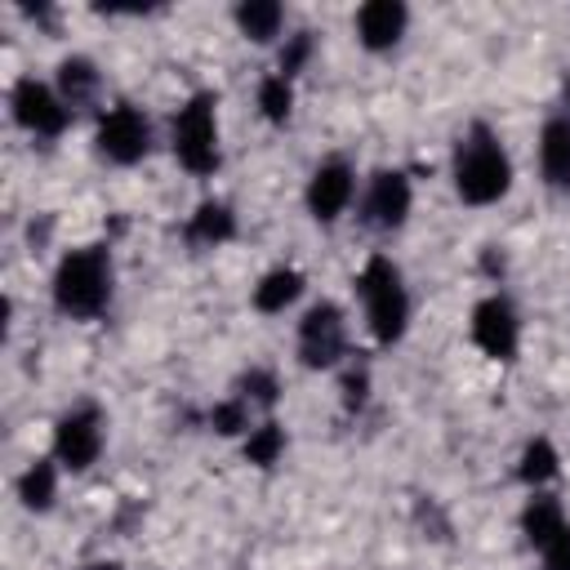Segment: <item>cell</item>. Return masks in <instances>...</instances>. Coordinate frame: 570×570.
<instances>
[{
  "instance_id": "6da1fadb",
  "label": "cell",
  "mask_w": 570,
  "mask_h": 570,
  "mask_svg": "<svg viewBox=\"0 0 570 570\" xmlns=\"http://www.w3.org/2000/svg\"><path fill=\"white\" fill-rule=\"evenodd\" d=\"M450 178L463 205H494L512 191V156L490 125H468L454 147Z\"/></svg>"
},
{
  "instance_id": "7a4b0ae2",
  "label": "cell",
  "mask_w": 570,
  "mask_h": 570,
  "mask_svg": "<svg viewBox=\"0 0 570 570\" xmlns=\"http://www.w3.org/2000/svg\"><path fill=\"white\" fill-rule=\"evenodd\" d=\"M111 254L107 245L67 249L53 267V307L71 321H94L111 307Z\"/></svg>"
},
{
  "instance_id": "3957f363",
  "label": "cell",
  "mask_w": 570,
  "mask_h": 570,
  "mask_svg": "<svg viewBox=\"0 0 570 570\" xmlns=\"http://www.w3.org/2000/svg\"><path fill=\"white\" fill-rule=\"evenodd\" d=\"M356 294H361V307H365V325L374 334V343L392 347L405 338L410 330V289H405V276L392 258L374 254L361 272H356Z\"/></svg>"
},
{
  "instance_id": "277c9868",
  "label": "cell",
  "mask_w": 570,
  "mask_h": 570,
  "mask_svg": "<svg viewBox=\"0 0 570 570\" xmlns=\"http://www.w3.org/2000/svg\"><path fill=\"white\" fill-rule=\"evenodd\" d=\"M174 156L187 174L209 178L223 160L218 147V98L214 94H191L178 116H174Z\"/></svg>"
},
{
  "instance_id": "5b68a950",
  "label": "cell",
  "mask_w": 570,
  "mask_h": 570,
  "mask_svg": "<svg viewBox=\"0 0 570 570\" xmlns=\"http://www.w3.org/2000/svg\"><path fill=\"white\" fill-rule=\"evenodd\" d=\"M94 147L102 160L111 165H138L147 151H151V125L138 107L129 102H116L98 116V129H94Z\"/></svg>"
},
{
  "instance_id": "8992f818",
  "label": "cell",
  "mask_w": 570,
  "mask_h": 570,
  "mask_svg": "<svg viewBox=\"0 0 570 570\" xmlns=\"http://www.w3.org/2000/svg\"><path fill=\"white\" fill-rule=\"evenodd\" d=\"M347 352V321H343V307L321 298L303 312L298 321V361L307 370H330L338 365V356Z\"/></svg>"
},
{
  "instance_id": "52a82bcc",
  "label": "cell",
  "mask_w": 570,
  "mask_h": 570,
  "mask_svg": "<svg viewBox=\"0 0 570 570\" xmlns=\"http://www.w3.org/2000/svg\"><path fill=\"white\" fill-rule=\"evenodd\" d=\"M102 441H107V432H102V414L94 405H76L53 423V459L67 472L94 468L102 454Z\"/></svg>"
},
{
  "instance_id": "ba28073f",
  "label": "cell",
  "mask_w": 570,
  "mask_h": 570,
  "mask_svg": "<svg viewBox=\"0 0 570 570\" xmlns=\"http://www.w3.org/2000/svg\"><path fill=\"white\" fill-rule=\"evenodd\" d=\"M9 107H13V120H18L27 134H36V138H58V134L67 129V120H71V107L62 102V94H58L53 85L36 80V76H22V80L13 85Z\"/></svg>"
},
{
  "instance_id": "9c48e42d",
  "label": "cell",
  "mask_w": 570,
  "mask_h": 570,
  "mask_svg": "<svg viewBox=\"0 0 570 570\" xmlns=\"http://www.w3.org/2000/svg\"><path fill=\"white\" fill-rule=\"evenodd\" d=\"M472 343L490 356V361H512L517 343H521V321L517 307L503 294H490L472 307Z\"/></svg>"
},
{
  "instance_id": "30bf717a",
  "label": "cell",
  "mask_w": 570,
  "mask_h": 570,
  "mask_svg": "<svg viewBox=\"0 0 570 570\" xmlns=\"http://www.w3.org/2000/svg\"><path fill=\"white\" fill-rule=\"evenodd\" d=\"M410 205H414V191H410V178L401 169H379L365 187V200H361V218L379 232H396L405 218H410Z\"/></svg>"
},
{
  "instance_id": "8fae6325",
  "label": "cell",
  "mask_w": 570,
  "mask_h": 570,
  "mask_svg": "<svg viewBox=\"0 0 570 570\" xmlns=\"http://www.w3.org/2000/svg\"><path fill=\"white\" fill-rule=\"evenodd\" d=\"M352 196H356V174L343 160H325V165L312 169V178H307V214L316 223H334L338 214H347Z\"/></svg>"
},
{
  "instance_id": "7c38bea8",
  "label": "cell",
  "mask_w": 570,
  "mask_h": 570,
  "mask_svg": "<svg viewBox=\"0 0 570 570\" xmlns=\"http://www.w3.org/2000/svg\"><path fill=\"white\" fill-rule=\"evenodd\" d=\"M405 27H410V9H405L401 0H365V4L356 9V36H361V45L374 49V53L401 45Z\"/></svg>"
},
{
  "instance_id": "4fadbf2b",
  "label": "cell",
  "mask_w": 570,
  "mask_h": 570,
  "mask_svg": "<svg viewBox=\"0 0 570 570\" xmlns=\"http://www.w3.org/2000/svg\"><path fill=\"white\" fill-rule=\"evenodd\" d=\"M539 169L548 187L570 191V116H552L539 129Z\"/></svg>"
},
{
  "instance_id": "5bb4252c",
  "label": "cell",
  "mask_w": 570,
  "mask_h": 570,
  "mask_svg": "<svg viewBox=\"0 0 570 570\" xmlns=\"http://www.w3.org/2000/svg\"><path fill=\"white\" fill-rule=\"evenodd\" d=\"M298 294H303V272H298V267H272V272H263L258 285H254V307H258L263 316H281L285 307L298 303Z\"/></svg>"
},
{
  "instance_id": "9a60e30c",
  "label": "cell",
  "mask_w": 570,
  "mask_h": 570,
  "mask_svg": "<svg viewBox=\"0 0 570 570\" xmlns=\"http://www.w3.org/2000/svg\"><path fill=\"white\" fill-rule=\"evenodd\" d=\"M232 236H236V214L223 200H200L196 214L187 218V240L191 245L214 249V245H227Z\"/></svg>"
},
{
  "instance_id": "2e32d148",
  "label": "cell",
  "mask_w": 570,
  "mask_h": 570,
  "mask_svg": "<svg viewBox=\"0 0 570 570\" xmlns=\"http://www.w3.org/2000/svg\"><path fill=\"white\" fill-rule=\"evenodd\" d=\"M561 525H570V521H566V512H561V499H557V494L534 490V494H530V503L521 508V530H525L530 548H543Z\"/></svg>"
},
{
  "instance_id": "e0dca14e",
  "label": "cell",
  "mask_w": 570,
  "mask_h": 570,
  "mask_svg": "<svg viewBox=\"0 0 570 570\" xmlns=\"http://www.w3.org/2000/svg\"><path fill=\"white\" fill-rule=\"evenodd\" d=\"M18 499L27 512H49L58 499V459H36L22 476H18Z\"/></svg>"
},
{
  "instance_id": "ac0fdd59",
  "label": "cell",
  "mask_w": 570,
  "mask_h": 570,
  "mask_svg": "<svg viewBox=\"0 0 570 570\" xmlns=\"http://www.w3.org/2000/svg\"><path fill=\"white\" fill-rule=\"evenodd\" d=\"M236 27H240L245 40L267 45V40L281 36V27H285V9H281L276 0H245V4H236Z\"/></svg>"
},
{
  "instance_id": "d6986e66",
  "label": "cell",
  "mask_w": 570,
  "mask_h": 570,
  "mask_svg": "<svg viewBox=\"0 0 570 570\" xmlns=\"http://www.w3.org/2000/svg\"><path fill=\"white\" fill-rule=\"evenodd\" d=\"M58 94L67 107H85L94 94H98V67L89 58H62L58 62Z\"/></svg>"
},
{
  "instance_id": "ffe728a7",
  "label": "cell",
  "mask_w": 570,
  "mask_h": 570,
  "mask_svg": "<svg viewBox=\"0 0 570 570\" xmlns=\"http://www.w3.org/2000/svg\"><path fill=\"white\" fill-rule=\"evenodd\" d=\"M557 445L548 441V436H534V441H525V450H521V468H517V476L530 485V490H543L552 476H557Z\"/></svg>"
},
{
  "instance_id": "44dd1931",
  "label": "cell",
  "mask_w": 570,
  "mask_h": 570,
  "mask_svg": "<svg viewBox=\"0 0 570 570\" xmlns=\"http://www.w3.org/2000/svg\"><path fill=\"white\" fill-rule=\"evenodd\" d=\"M258 111L272 125H285L289 120V111H294V85H289V76L272 71V76L258 80Z\"/></svg>"
},
{
  "instance_id": "7402d4cb",
  "label": "cell",
  "mask_w": 570,
  "mask_h": 570,
  "mask_svg": "<svg viewBox=\"0 0 570 570\" xmlns=\"http://www.w3.org/2000/svg\"><path fill=\"white\" fill-rule=\"evenodd\" d=\"M281 454H285V428L281 423H258L245 432V463L272 468Z\"/></svg>"
},
{
  "instance_id": "603a6c76",
  "label": "cell",
  "mask_w": 570,
  "mask_h": 570,
  "mask_svg": "<svg viewBox=\"0 0 570 570\" xmlns=\"http://www.w3.org/2000/svg\"><path fill=\"white\" fill-rule=\"evenodd\" d=\"M209 423H214V432H223V436L249 432V401H245V396H232V401L214 405V410H209Z\"/></svg>"
},
{
  "instance_id": "cb8c5ba5",
  "label": "cell",
  "mask_w": 570,
  "mask_h": 570,
  "mask_svg": "<svg viewBox=\"0 0 570 570\" xmlns=\"http://www.w3.org/2000/svg\"><path fill=\"white\" fill-rule=\"evenodd\" d=\"M276 374L272 370H249L245 379H240V392L236 396H245V401H254V405H276Z\"/></svg>"
},
{
  "instance_id": "d4e9b609",
  "label": "cell",
  "mask_w": 570,
  "mask_h": 570,
  "mask_svg": "<svg viewBox=\"0 0 570 570\" xmlns=\"http://www.w3.org/2000/svg\"><path fill=\"white\" fill-rule=\"evenodd\" d=\"M539 557H543V570H570V525H561V530L539 548Z\"/></svg>"
},
{
  "instance_id": "484cf974",
  "label": "cell",
  "mask_w": 570,
  "mask_h": 570,
  "mask_svg": "<svg viewBox=\"0 0 570 570\" xmlns=\"http://www.w3.org/2000/svg\"><path fill=\"white\" fill-rule=\"evenodd\" d=\"M307 53H312V36H307V31H294V36L285 40V49H281V76H294V71L307 62Z\"/></svg>"
},
{
  "instance_id": "4316f807",
  "label": "cell",
  "mask_w": 570,
  "mask_h": 570,
  "mask_svg": "<svg viewBox=\"0 0 570 570\" xmlns=\"http://www.w3.org/2000/svg\"><path fill=\"white\" fill-rule=\"evenodd\" d=\"M365 392H370V374H365V370H352V374L343 379V401H347V410L365 405Z\"/></svg>"
},
{
  "instance_id": "83f0119b",
  "label": "cell",
  "mask_w": 570,
  "mask_h": 570,
  "mask_svg": "<svg viewBox=\"0 0 570 570\" xmlns=\"http://www.w3.org/2000/svg\"><path fill=\"white\" fill-rule=\"evenodd\" d=\"M85 570H120L116 561H94V566H85Z\"/></svg>"
},
{
  "instance_id": "f1b7e54d",
  "label": "cell",
  "mask_w": 570,
  "mask_h": 570,
  "mask_svg": "<svg viewBox=\"0 0 570 570\" xmlns=\"http://www.w3.org/2000/svg\"><path fill=\"white\" fill-rule=\"evenodd\" d=\"M566 98H570V85H566Z\"/></svg>"
}]
</instances>
